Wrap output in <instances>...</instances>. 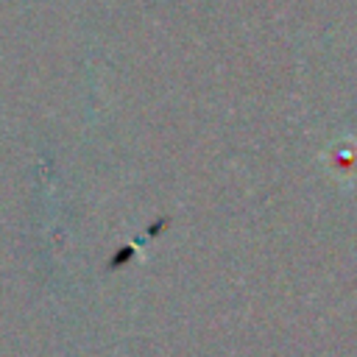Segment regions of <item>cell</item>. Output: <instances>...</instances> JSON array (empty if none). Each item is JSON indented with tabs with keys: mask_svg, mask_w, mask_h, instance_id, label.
<instances>
[{
	"mask_svg": "<svg viewBox=\"0 0 357 357\" xmlns=\"http://www.w3.org/2000/svg\"><path fill=\"white\" fill-rule=\"evenodd\" d=\"M354 156H357L354 151H343V145H337V148H335V170L343 173V167H354V165H357Z\"/></svg>",
	"mask_w": 357,
	"mask_h": 357,
	"instance_id": "cell-1",
	"label": "cell"
}]
</instances>
